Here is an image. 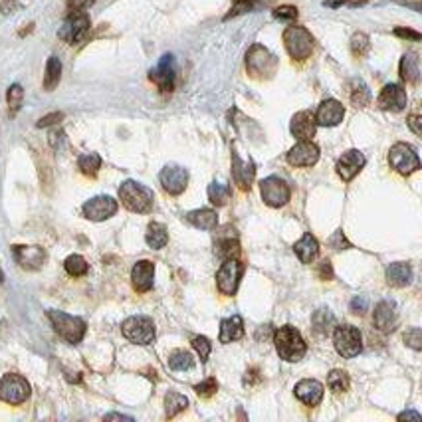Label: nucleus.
<instances>
[{
  "label": "nucleus",
  "instance_id": "nucleus-1",
  "mask_svg": "<svg viewBox=\"0 0 422 422\" xmlns=\"http://www.w3.org/2000/svg\"><path fill=\"white\" fill-rule=\"evenodd\" d=\"M274 343H276V351L283 361L295 363L300 361L307 351L304 337L293 325H281L276 333H274Z\"/></svg>",
  "mask_w": 422,
  "mask_h": 422
},
{
  "label": "nucleus",
  "instance_id": "nucleus-2",
  "mask_svg": "<svg viewBox=\"0 0 422 422\" xmlns=\"http://www.w3.org/2000/svg\"><path fill=\"white\" fill-rule=\"evenodd\" d=\"M119 200L127 211L137 212V214H147V212L153 211L155 195H153L151 188L141 185L137 181H125L119 187Z\"/></svg>",
  "mask_w": 422,
  "mask_h": 422
},
{
  "label": "nucleus",
  "instance_id": "nucleus-3",
  "mask_svg": "<svg viewBox=\"0 0 422 422\" xmlns=\"http://www.w3.org/2000/svg\"><path fill=\"white\" fill-rule=\"evenodd\" d=\"M278 58L268 48L262 44H254L246 52V71L256 80H270L278 71Z\"/></svg>",
  "mask_w": 422,
  "mask_h": 422
},
{
  "label": "nucleus",
  "instance_id": "nucleus-4",
  "mask_svg": "<svg viewBox=\"0 0 422 422\" xmlns=\"http://www.w3.org/2000/svg\"><path fill=\"white\" fill-rule=\"evenodd\" d=\"M283 46L288 50L290 58L295 59V62H304L314 54L316 40H314L311 32L304 26H290L283 32Z\"/></svg>",
  "mask_w": 422,
  "mask_h": 422
},
{
  "label": "nucleus",
  "instance_id": "nucleus-5",
  "mask_svg": "<svg viewBox=\"0 0 422 422\" xmlns=\"http://www.w3.org/2000/svg\"><path fill=\"white\" fill-rule=\"evenodd\" d=\"M48 319L52 321V325H54L59 337L71 343V345H78L85 335L87 325L82 317L70 316V314H64L58 309H48Z\"/></svg>",
  "mask_w": 422,
  "mask_h": 422
},
{
  "label": "nucleus",
  "instance_id": "nucleus-6",
  "mask_svg": "<svg viewBox=\"0 0 422 422\" xmlns=\"http://www.w3.org/2000/svg\"><path fill=\"white\" fill-rule=\"evenodd\" d=\"M333 343H335V349L339 353L341 357L345 359H353L357 357L359 353L363 351V337H361V331L349 325V323H343L339 328H335L333 331Z\"/></svg>",
  "mask_w": 422,
  "mask_h": 422
},
{
  "label": "nucleus",
  "instance_id": "nucleus-7",
  "mask_svg": "<svg viewBox=\"0 0 422 422\" xmlns=\"http://www.w3.org/2000/svg\"><path fill=\"white\" fill-rule=\"evenodd\" d=\"M388 164L399 175L409 176L421 169V159L409 143H395L388 151Z\"/></svg>",
  "mask_w": 422,
  "mask_h": 422
},
{
  "label": "nucleus",
  "instance_id": "nucleus-8",
  "mask_svg": "<svg viewBox=\"0 0 422 422\" xmlns=\"http://www.w3.org/2000/svg\"><path fill=\"white\" fill-rule=\"evenodd\" d=\"M30 399V383L16 373H6L0 379V400L6 405H22Z\"/></svg>",
  "mask_w": 422,
  "mask_h": 422
},
{
  "label": "nucleus",
  "instance_id": "nucleus-9",
  "mask_svg": "<svg viewBox=\"0 0 422 422\" xmlns=\"http://www.w3.org/2000/svg\"><path fill=\"white\" fill-rule=\"evenodd\" d=\"M121 331L131 343H137V345H151L155 341V323L153 319L145 316H133L125 319Z\"/></svg>",
  "mask_w": 422,
  "mask_h": 422
},
{
  "label": "nucleus",
  "instance_id": "nucleus-10",
  "mask_svg": "<svg viewBox=\"0 0 422 422\" xmlns=\"http://www.w3.org/2000/svg\"><path fill=\"white\" fill-rule=\"evenodd\" d=\"M90 26H92V22H90V16L85 14V10L70 12L68 18L62 24V28L58 30V36L64 42H68V44L73 46V44H80L83 38L87 36Z\"/></svg>",
  "mask_w": 422,
  "mask_h": 422
},
{
  "label": "nucleus",
  "instance_id": "nucleus-11",
  "mask_svg": "<svg viewBox=\"0 0 422 422\" xmlns=\"http://www.w3.org/2000/svg\"><path fill=\"white\" fill-rule=\"evenodd\" d=\"M260 195L262 200L272 206V209H280L283 204H288V200L292 197V190L288 187V183L280 178V176L272 175L266 176L262 183H260Z\"/></svg>",
  "mask_w": 422,
  "mask_h": 422
},
{
  "label": "nucleus",
  "instance_id": "nucleus-12",
  "mask_svg": "<svg viewBox=\"0 0 422 422\" xmlns=\"http://www.w3.org/2000/svg\"><path fill=\"white\" fill-rule=\"evenodd\" d=\"M149 80H151L163 94H171L175 90L176 82V64L173 54H164L159 59V64L149 71Z\"/></svg>",
  "mask_w": 422,
  "mask_h": 422
},
{
  "label": "nucleus",
  "instance_id": "nucleus-13",
  "mask_svg": "<svg viewBox=\"0 0 422 422\" xmlns=\"http://www.w3.org/2000/svg\"><path fill=\"white\" fill-rule=\"evenodd\" d=\"M244 274V264H240L236 258H226L220 270L216 272V286L223 295H234L238 290L240 278Z\"/></svg>",
  "mask_w": 422,
  "mask_h": 422
},
{
  "label": "nucleus",
  "instance_id": "nucleus-14",
  "mask_svg": "<svg viewBox=\"0 0 422 422\" xmlns=\"http://www.w3.org/2000/svg\"><path fill=\"white\" fill-rule=\"evenodd\" d=\"M118 200L113 199V197H109V195H99V197H94V199L87 200L82 206V212L87 220L101 223V220L111 218V216L118 212Z\"/></svg>",
  "mask_w": 422,
  "mask_h": 422
},
{
  "label": "nucleus",
  "instance_id": "nucleus-15",
  "mask_svg": "<svg viewBox=\"0 0 422 422\" xmlns=\"http://www.w3.org/2000/svg\"><path fill=\"white\" fill-rule=\"evenodd\" d=\"M256 176V164L250 157H242L240 153L232 151V181L240 190H250Z\"/></svg>",
  "mask_w": 422,
  "mask_h": 422
},
{
  "label": "nucleus",
  "instance_id": "nucleus-16",
  "mask_svg": "<svg viewBox=\"0 0 422 422\" xmlns=\"http://www.w3.org/2000/svg\"><path fill=\"white\" fill-rule=\"evenodd\" d=\"M159 181H161V185H163V188L169 195L176 197V195L185 192V188H187L188 171L183 169V167H178V164H167L161 171V175H159Z\"/></svg>",
  "mask_w": 422,
  "mask_h": 422
},
{
  "label": "nucleus",
  "instance_id": "nucleus-17",
  "mask_svg": "<svg viewBox=\"0 0 422 422\" xmlns=\"http://www.w3.org/2000/svg\"><path fill=\"white\" fill-rule=\"evenodd\" d=\"M292 167H314L319 161V147L314 141H300L286 155Z\"/></svg>",
  "mask_w": 422,
  "mask_h": 422
},
{
  "label": "nucleus",
  "instance_id": "nucleus-18",
  "mask_svg": "<svg viewBox=\"0 0 422 422\" xmlns=\"http://www.w3.org/2000/svg\"><path fill=\"white\" fill-rule=\"evenodd\" d=\"M12 254H14V260L20 264V268L24 270H40L46 262V252L44 248L40 246H12Z\"/></svg>",
  "mask_w": 422,
  "mask_h": 422
},
{
  "label": "nucleus",
  "instance_id": "nucleus-19",
  "mask_svg": "<svg viewBox=\"0 0 422 422\" xmlns=\"http://www.w3.org/2000/svg\"><path fill=\"white\" fill-rule=\"evenodd\" d=\"M367 163V159H365V155L361 151H357V149H349V151H345L339 157V161H337V175L345 181V183H349L353 181L355 176L361 173V169Z\"/></svg>",
  "mask_w": 422,
  "mask_h": 422
},
{
  "label": "nucleus",
  "instance_id": "nucleus-20",
  "mask_svg": "<svg viewBox=\"0 0 422 422\" xmlns=\"http://www.w3.org/2000/svg\"><path fill=\"white\" fill-rule=\"evenodd\" d=\"M407 101H409L407 92L400 85H397V83L385 85L381 90V94H379V99H377V104H379V107L383 111H395V113L402 111L407 107Z\"/></svg>",
  "mask_w": 422,
  "mask_h": 422
},
{
  "label": "nucleus",
  "instance_id": "nucleus-21",
  "mask_svg": "<svg viewBox=\"0 0 422 422\" xmlns=\"http://www.w3.org/2000/svg\"><path fill=\"white\" fill-rule=\"evenodd\" d=\"M345 118V107L337 99H325L317 107L316 123L321 127H335Z\"/></svg>",
  "mask_w": 422,
  "mask_h": 422
},
{
  "label": "nucleus",
  "instance_id": "nucleus-22",
  "mask_svg": "<svg viewBox=\"0 0 422 422\" xmlns=\"http://www.w3.org/2000/svg\"><path fill=\"white\" fill-rule=\"evenodd\" d=\"M397 321H399V311H397V304L385 300L375 307V314H373V323L379 331L383 333H391L393 329L397 328Z\"/></svg>",
  "mask_w": 422,
  "mask_h": 422
},
{
  "label": "nucleus",
  "instance_id": "nucleus-23",
  "mask_svg": "<svg viewBox=\"0 0 422 422\" xmlns=\"http://www.w3.org/2000/svg\"><path fill=\"white\" fill-rule=\"evenodd\" d=\"M290 131L297 141H311V137L316 135L317 123L316 115L311 111H300L292 118L290 123Z\"/></svg>",
  "mask_w": 422,
  "mask_h": 422
},
{
  "label": "nucleus",
  "instance_id": "nucleus-24",
  "mask_svg": "<svg viewBox=\"0 0 422 422\" xmlns=\"http://www.w3.org/2000/svg\"><path fill=\"white\" fill-rule=\"evenodd\" d=\"M153 280H155V264L149 260H139L131 270V283L135 292H149L153 288Z\"/></svg>",
  "mask_w": 422,
  "mask_h": 422
},
{
  "label": "nucleus",
  "instance_id": "nucleus-25",
  "mask_svg": "<svg viewBox=\"0 0 422 422\" xmlns=\"http://www.w3.org/2000/svg\"><path fill=\"white\" fill-rule=\"evenodd\" d=\"M293 391H295V397L302 400L304 405H307V407H317L323 400V393H325L323 385L319 381H316V379L300 381Z\"/></svg>",
  "mask_w": 422,
  "mask_h": 422
},
{
  "label": "nucleus",
  "instance_id": "nucleus-26",
  "mask_svg": "<svg viewBox=\"0 0 422 422\" xmlns=\"http://www.w3.org/2000/svg\"><path fill=\"white\" fill-rule=\"evenodd\" d=\"M385 278H387L388 286H393V288H405V286H409L412 281L411 264H407V262H395V264H391L387 268Z\"/></svg>",
  "mask_w": 422,
  "mask_h": 422
},
{
  "label": "nucleus",
  "instance_id": "nucleus-27",
  "mask_svg": "<svg viewBox=\"0 0 422 422\" xmlns=\"http://www.w3.org/2000/svg\"><path fill=\"white\" fill-rule=\"evenodd\" d=\"M293 252L297 254V258L302 260L304 264H311V262H316V258L319 256V242L316 240V236L305 232V234L295 242Z\"/></svg>",
  "mask_w": 422,
  "mask_h": 422
},
{
  "label": "nucleus",
  "instance_id": "nucleus-28",
  "mask_svg": "<svg viewBox=\"0 0 422 422\" xmlns=\"http://www.w3.org/2000/svg\"><path fill=\"white\" fill-rule=\"evenodd\" d=\"M244 337V321L240 316L226 317L220 321V343H232Z\"/></svg>",
  "mask_w": 422,
  "mask_h": 422
},
{
  "label": "nucleus",
  "instance_id": "nucleus-29",
  "mask_svg": "<svg viewBox=\"0 0 422 422\" xmlns=\"http://www.w3.org/2000/svg\"><path fill=\"white\" fill-rule=\"evenodd\" d=\"M187 220L192 224V226L200 228V230H214L216 224H218V216H216V211H211V209H199V211L188 212Z\"/></svg>",
  "mask_w": 422,
  "mask_h": 422
},
{
  "label": "nucleus",
  "instance_id": "nucleus-30",
  "mask_svg": "<svg viewBox=\"0 0 422 422\" xmlns=\"http://www.w3.org/2000/svg\"><path fill=\"white\" fill-rule=\"evenodd\" d=\"M400 78H402V82L407 83H419V78H421V68H419V58H416V54H405L402 59H400Z\"/></svg>",
  "mask_w": 422,
  "mask_h": 422
},
{
  "label": "nucleus",
  "instance_id": "nucleus-31",
  "mask_svg": "<svg viewBox=\"0 0 422 422\" xmlns=\"http://www.w3.org/2000/svg\"><path fill=\"white\" fill-rule=\"evenodd\" d=\"M145 240L147 244L153 248V250H161V248L167 246L169 242V232L161 223H151L147 226V234H145Z\"/></svg>",
  "mask_w": 422,
  "mask_h": 422
},
{
  "label": "nucleus",
  "instance_id": "nucleus-32",
  "mask_svg": "<svg viewBox=\"0 0 422 422\" xmlns=\"http://www.w3.org/2000/svg\"><path fill=\"white\" fill-rule=\"evenodd\" d=\"M311 325H314V331L319 335H329L335 328V317L329 309H317L311 317Z\"/></svg>",
  "mask_w": 422,
  "mask_h": 422
},
{
  "label": "nucleus",
  "instance_id": "nucleus-33",
  "mask_svg": "<svg viewBox=\"0 0 422 422\" xmlns=\"http://www.w3.org/2000/svg\"><path fill=\"white\" fill-rule=\"evenodd\" d=\"M59 78H62V62L56 56L48 59L46 73H44V90L46 92H54L58 87Z\"/></svg>",
  "mask_w": 422,
  "mask_h": 422
},
{
  "label": "nucleus",
  "instance_id": "nucleus-34",
  "mask_svg": "<svg viewBox=\"0 0 422 422\" xmlns=\"http://www.w3.org/2000/svg\"><path fill=\"white\" fill-rule=\"evenodd\" d=\"M230 195H232V188H230V185H226V183L214 181V183L209 185V200H211L214 206H224V204H228Z\"/></svg>",
  "mask_w": 422,
  "mask_h": 422
},
{
  "label": "nucleus",
  "instance_id": "nucleus-35",
  "mask_svg": "<svg viewBox=\"0 0 422 422\" xmlns=\"http://www.w3.org/2000/svg\"><path fill=\"white\" fill-rule=\"evenodd\" d=\"M188 407V399L181 393H169L164 397V412L169 419H175L178 412H183Z\"/></svg>",
  "mask_w": 422,
  "mask_h": 422
},
{
  "label": "nucleus",
  "instance_id": "nucleus-36",
  "mask_svg": "<svg viewBox=\"0 0 422 422\" xmlns=\"http://www.w3.org/2000/svg\"><path fill=\"white\" fill-rule=\"evenodd\" d=\"M78 167L85 176H95L101 167V157L97 153H83L78 159Z\"/></svg>",
  "mask_w": 422,
  "mask_h": 422
},
{
  "label": "nucleus",
  "instance_id": "nucleus-37",
  "mask_svg": "<svg viewBox=\"0 0 422 422\" xmlns=\"http://www.w3.org/2000/svg\"><path fill=\"white\" fill-rule=\"evenodd\" d=\"M351 104L355 107H367L369 106V101H371V92H369V87L365 85L361 80H355L351 82Z\"/></svg>",
  "mask_w": 422,
  "mask_h": 422
},
{
  "label": "nucleus",
  "instance_id": "nucleus-38",
  "mask_svg": "<svg viewBox=\"0 0 422 422\" xmlns=\"http://www.w3.org/2000/svg\"><path fill=\"white\" fill-rule=\"evenodd\" d=\"M64 268H66V272L70 274L71 278H82V276H85L87 270H90L85 258L80 256V254H71V256H68L66 262H64Z\"/></svg>",
  "mask_w": 422,
  "mask_h": 422
},
{
  "label": "nucleus",
  "instance_id": "nucleus-39",
  "mask_svg": "<svg viewBox=\"0 0 422 422\" xmlns=\"http://www.w3.org/2000/svg\"><path fill=\"white\" fill-rule=\"evenodd\" d=\"M328 387L335 393V395H339V393H345V391H349V375L345 373V371H341V369H335V371H331L328 377Z\"/></svg>",
  "mask_w": 422,
  "mask_h": 422
},
{
  "label": "nucleus",
  "instance_id": "nucleus-40",
  "mask_svg": "<svg viewBox=\"0 0 422 422\" xmlns=\"http://www.w3.org/2000/svg\"><path fill=\"white\" fill-rule=\"evenodd\" d=\"M6 101H8V113L14 118V115L20 111V107H22V101H24V90L20 83H14V85L8 87Z\"/></svg>",
  "mask_w": 422,
  "mask_h": 422
},
{
  "label": "nucleus",
  "instance_id": "nucleus-41",
  "mask_svg": "<svg viewBox=\"0 0 422 422\" xmlns=\"http://www.w3.org/2000/svg\"><path fill=\"white\" fill-rule=\"evenodd\" d=\"M192 365H195V359L188 351H175L169 357V367L173 371H188L192 369Z\"/></svg>",
  "mask_w": 422,
  "mask_h": 422
},
{
  "label": "nucleus",
  "instance_id": "nucleus-42",
  "mask_svg": "<svg viewBox=\"0 0 422 422\" xmlns=\"http://www.w3.org/2000/svg\"><path fill=\"white\" fill-rule=\"evenodd\" d=\"M216 252L223 256L224 260L226 258H236L238 254H240V248H238V240H232V236H228V238H220L218 240V244H216Z\"/></svg>",
  "mask_w": 422,
  "mask_h": 422
},
{
  "label": "nucleus",
  "instance_id": "nucleus-43",
  "mask_svg": "<svg viewBox=\"0 0 422 422\" xmlns=\"http://www.w3.org/2000/svg\"><path fill=\"white\" fill-rule=\"evenodd\" d=\"M369 50V36L363 34V32H357L353 34L351 38V52L355 58H363Z\"/></svg>",
  "mask_w": 422,
  "mask_h": 422
},
{
  "label": "nucleus",
  "instance_id": "nucleus-44",
  "mask_svg": "<svg viewBox=\"0 0 422 422\" xmlns=\"http://www.w3.org/2000/svg\"><path fill=\"white\" fill-rule=\"evenodd\" d=\"M192 347H195V351L199 353L200 361L206 363V359H209V355H211V349H212L211 341L206 339L204 335H199V337L192 339Z\"/></svg>",
  "mask_w": 422,
  "mask_h": 422
},
{
  "label": "nucleus",
  "instance_id": "nucleus-45",
  "mask_svg": "<svg viewBox=\"0 0 422 422\" xmlns=\"http://www.w3.org/2000/svg\"><path fill=\"white\" fill-rule=\"evenodd\" d=\"M216 388H218L216 379H214V377H209L206 381L199 383V385L195 387V391H197V395H199V397H202V399H209V397H212V395L216 393Z\"/></svg>",
  "mask_w": 422,
  "mask_h": 422
},
{
  "label": "nucleus",
  "instance_id": "nucleus-46",
  "mask_svg": "<svg viewBox=\"0 0 422 422\" xmlns=\"http://www.w3.org/2000/svg\"><path fill=\"white\" fill-rule=\"evenodd\" d=\"M405 343L412 347L414 351H421L422 349V333L419 328H411L405 331Z\"/></svg>",
  "mask_w": 422,
  "mask_h": 422
},
{
  "label": "nucleus",
  "instance_id": "nucleus-47",
  "mask_svg": "<svg viewBox=\"0 0 422 422\" xmlns=\"http://www.w3.org/2000/svg\"><path fill=\"white\" fill-rule=\"evenodd\" d=\"M274 16H276L278 20H295V18H297V8L286 4V6L276 8V10H274Z\"/></svg>",
  "mask_w": 422,
  "mask_h": 422
},
{
  "label": "nucleus",
  "instance_id": "nucleus-48",
  "mask_svg": "<svg viewBox=\"0 0 422 422\" xmlns=\"http://www.w3.org/2000/svg\"><path fill=\"white\" fill-rule=\"evenodd\" d=\"M367 309H369V302H367V297H363V295H355V297L351 300V311H353V314H357V316H363Z\"/></svg>",
  "mask_w": 422,
  "mask_h": 422
},
{
  "label": "nucleus",
  "instance_id": "nucleus-49",
  "mask_svg": "<svg viewBox=\"0 0 422 422\" xmlns=\"http://www.w3.org/2000/svg\"><path fill=\"white\" fill-rule=\"evenodd\" d=\"M329 244L335 248V250H341V248H351V244L347 242V238L343 234V230H337L335 234L329 238Z\"/></svg>",
  "mask_w": 422,
  "mask_h": 422
},
{
  "label": "nucleus",
  "instance_id": "nucleus-50",
  "mask_svg": "<svg viewBox=\"0 0 422 422\" xmlns=\"http://www.w3.org/2000/svg\"><path fill=\"white\" fill-rule=\"evenodd\" d=\"M317 274H319L321 280H331V278H333V266H331V262H329L328 258L321 260V264H319V268H317Z\"/></svg>",
  "mask_w": 422,
  "mask_h": 422
},
{
  "label": "nucleus",
  "instance_id": "nucleus-51",
  "mask_svg": "<svg viewBox=\"0 0 422 422\" xmlns=\"http://www.w3.org/2000/svg\"><path fill=\"white\" fill-rule=\"evenodd\" d=\"M64 119V113H50V115H46V118H42L40 121H38V127L42 129V127H50V125H56V123H59Z\"/></svg>",
  "mask_w": 422,
  "mask_h": 422
},
{
  "label": "nucleus",
  "instance_id": "nucleus-52",
  "mask_svg": "<svg viewBox=\"0 0 422 422\" xmlns=\"http://www.w3.org/2000/svg\"><path fill=\"white\" fill-rule=\"evenodd\" d=\"M95 0H68V10L70 12H80L90 8Z\"/></svg>",
  "mask_w": 422,
  "mask_h": 422
},
{
  "label": "nucleus",
  "instance_id": "nucleus-53",
  "mask_svg": "<svg viewBox=\"0 0 422 422\" xmlns=\"http://www.w3.org/2000/svg\"><path fill=\"white\" fill-rule=\"evenodd\" d=\"M395 34L400 36V38H409V40H414V42H419L421 40V34L419 32H414L411 28H397L395 30Z\"/></svg>",
  "mask_w": 422,
  "mask_h": 422
},
{
  "label": "nucleus",
  "instance_id": "nucleus-54",
  "mask_svg": "<svg viewBox=\"0 0 422 422\" xmlns=\"http://www.w3.org/2000/svg\"><path fill=\"white\" fill-rule=\"evenodd\" d=\"M407 123H409V127H411L414 135H421L422 133L421 115H409V121H407Z\"/></svg>",
  "mask_w": 422,
  "mask_h": 422
},
{
  "label": "nucleus",
  "instance_id": "nucleus-55",
  "mask_svg": "<svg viewBox=\"0 0 422 422\" xmlns=\"http://www.w3.org/2000/svg\"><path fill=\"white\" fill-rule=\"evenodd\" d=\"M399 421H414V422H421L422 421V416L419 414V412H414V411H407V412H402V414H399Z\"/></svg>",
  "mask_w": 422,
  "mask_h": 422
},
{
  "label": "nucleus",
  "instance_id": "nucleus-56",
  "mask_svg": "<svg viewBox=\"0 0 422 422\" xmlns=\"http://www.w3.org/2000/svg\"><path fill=\"white\" fill-rule=\"evenodd\" d=\"M106 421H131V416H125V414H106Z\"/></svg>",
  "mask_w": 422,
  "mask_h": 422
},
{
  "label": "nucleus",
  "instance_id": "nucleus-57",
  "mask_svg": "<svg viewBox=\"0 0 422 422\" xmlns=\"http://www.w3.org/2000/svg\"><path fill=\"white\" fill-rule=\"evenodd\" d=\"M347 0H323V6H331V8H337L341 4H345Z\"/></svg>",
  "mask_w": 422,
  "mask_h": 422
},
{
  "label": "nucleus",
  "instance_id": "nucleus-58",
  "mask_svg": "<svg viewBox=\"0 0 422 422\" xmlns=\"http://www.w3.org/2000/svg\"><path fill=\"white\" fill-rule=\"evenodd\" d=\"M4 281V274H2V270H0V283Z\"/></svg>",
  "mask_w": 422,
  "mask_h": 422
}]
</instances>
